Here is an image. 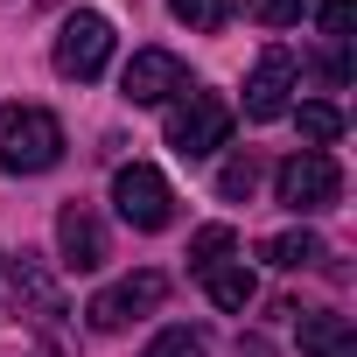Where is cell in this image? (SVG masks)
Wrapping results in <instances>:
<instances>
[{
	"mask_svg": "<svg viewBox=\"0 0 357 357\" xmlns=\"http://www.w3.org/2000/svg\"><path fill=\"white\" fill-rule=\"evenodd\" d=\"M308 15V0H245V22H259V29H294Z\"/></svg>",
	"mask_w": 357,
	"mask_h": 357,
	"instance_id": "e0dca14e",
	"label": "cell"
},
{
	"mask_svg": "<svg viewBox=\"0 0 357 357\" xmlns=\"http://www.w3.org/2000/svg\"><path fill=\"white\" fill-rule=\"evenodd\" d=\"M168 15L190 22L197 36H211V29H225V0H168Z\"/></svg>",
	"mask_w": 357,
	"mask_h": 357,
	"instance_id": "ac0fdd59",
	"label": "cell"
},
{
	"mask_svg": "<svg viewBox=\"0 0 357 357\" xmlns=\"http://www.w3.org/2000/svg\"><path fill=\"white\" fill-rule=\"evenodd\" d=\"M56 252H63L70 273H98V266L112 259V252H105V225H98L91 204H63V211H56Z\"/></svg>",
	"mask_w": 357,
	"mask_h": 357,
	"instance_id": "30bf717a",
	"label": "cell"
},
{
	"mask_svg": "<svg viewBox=\"0 0 357 357\" xmlns=\"http://www.w3.org/2000/svg\"><path fill=\"white\" fill-rule=\"evenodd\" d=\"M273 197H280L294 218H315V211H329V204L343 197V168H336L329 154L301 147V154H287V161L273 168Z\"/></svg>",
	"mask_w": 357,
	"mask_h": 357,
	"instance_id": "3957f363",
	"label": "cell"
},
{
	"mask_svg": "<svg viewBox=\"0 0 357 357\" xmlns=\"http://www.w3.org/2000/svg\"><path fill=\"white\" fill-rule=\"evenodd\" d=\"M140 357H211V350H204V336H197V329H161Z\"/></svg>",
	"mask_w": 357,
	"mask_h": 357,
	"instance_id": "d6986e66",
	"label": "cell"
},
{
	"mask_svg": "<svg viewBox=\"0 0 357 357\" xmlns=\"http://www.w3.org/2000/svg\"><path fill=\"white\" fill-rule=\"evenodd\" d=\"M63 161V126L43 105H0V168L8 175H43Z\"/></svg>",
	"mask_w": 357,
	"mask_h": 357,
	"instance_id": "6da1fadb",
	"label": "cell"
},
{
	"mask_svg": "<svg viewBox=\"0 0 357 357\" xmlns=\"http://www.w3.org/2000/svg\"><path fill=\"white\" fill-rule=\"evenodd\" d=\"M294 126H301V140H308V147H315V154H322V147H329V140H336V133H343V112H336V105H322V98H315V105H294Z\"/></svg>",
	"mask_w": 357,
	"mask_h": 357,
	"instance_id": "5bb4252c",
	"label": "cell"
},
{
	"mask_svg": "<svg viewBox=\"0 0 357 357\" xmlns=\"http://www.w3.org/2000/svg\"><path fill=\"white\" fill-rule=\"evenodd\" d=\"M112 211L133 225V231H161L175 218V190H168V175L154 161H126L112 175Z\"/></svg>",
	"mask_w": 357,
	"mask_h": 357,
	"instance_id": "5b68a950",
	"label": "cell"
},
{
	"mask_svg": "<svg viewBox=\"0 0 357 357\" xmlns=\"http://www.w3.org/2000/svg\"><path fill=\"white\" fill-rule=\"evenodd\" d=\"M8 280H15V315H29L36 329H56L70 308H63V287H56V273L43 266V252H22V259H8Z\"/></svg>",
	"mask_w": 357,
	"mask_h": 357,
	"instance_id": "9c48e42d",
	"label": "cell"
},
{
	"mask_svg": "<svg viewBox=\"0 0 357 357\" xmlns=\"http://www.w3.org/2000/svg\"><path fill=\"white\" fill-rule=\"evenodd\" d=\"M231 245H238V238H231V225H204V231L190 238V266L204 273V266H218V259H225Z\"/></svg>",
	"mask_w": 357,
	"mask_h": 357,
	"instance_id": "2e32d148",
	"label": "cell"
},
{
	"mask_svg": "<svg viewBox=\"0 0 357 357\" xmlns=\"http://www.w3.org/2000/svg\"><path fill=\"white\" fill-rule=\"evenodd\" d=\"M231 140V105L218 91H183L168 105V147L183 154V161H204Z\"/></svg>",
	"mask_w": 357,
	"mask_h": 357,
	"instance_id": "7a4b0ae2",
	"label": "cell"
},
{
	"mask_svg": "<svg viewBox=\"0 0 357 357\" xmlns=\"http://www.w3.org/2000/svg\"><path fill=\"white\" fill-rule=\"evenodd\" d=\"M252 190H259V161H252V154H231V161L218 168V197H225V204H252Z\"/></svg>",
	"mask_w": 357,
	"mask_h": 357,
	"instance_id": "9a60e30c",
	"label": "cell"
},
{
	"mask_svg": "<svg viewBox=\"0 0 357 357\" xmlns=\"http://www.w3.org/2000/svg\"><path fill=\"white\" fill-rule=\"evenodd\" d=\"M294 84H301V63L287 56V50H266L259 63H252V77H245V119H287L294 112Z\"/></svg>",
	"mask_w": 357,
	"mask_h": 357,
	"instance_id": "52a82bcc",
	"label": "cell"
},
{
	"mask_svg": "<svg viewBox=\"0 0 357 357\" xmlns=\"http://www.w3.org/2000/svg\"><path fill=\"white\" fill-rule=\"evenodd\" d=\"M204 294L218 301V308H252V294H259V280H252V266L245 259H218V266H204Z\"/></svg>",
	"mask_w": 357,
	"mask_h": 357,
	"instance_id": "8fae6325",
	"label": "cell"
},
{
	"mask_svg": "<svg viewBox=\"0 0 357 357\" xmlns=\"http://www.w3.org/2000/svg\"><path fill=\"white\" fill-rule=\"evenodd\" d=\"M105 63H112V22H105L98 8H77V15L56 29V77L91 84V77H105Z\"/></svg>",
	"mask_w": 357,
	"mask_h": 357,
	"instance_id": "277c9868",
	"label": "cell"
},
{
	"mask_svg": "<svg viewBox=\"0 0 357 357\" xmlns=\"http://www.w3.org/2000/svg\"><path fill=\"white\" fill-rule=\"evenodd\" d=\"M36 357H63V350H36Z\"/></svg>",
	"mask_w": 357,
	"mask_h": 357,
	"instance_id": "44dd1931",
	"label": "cell"
},
{
	"mask_svg": "<svg viewBox=\"0 0 357 357\" xmlns=\"http://www.w3.org/2000/svg\"><path fill=\"white\" fill-rule=\"evenodd\" d=\"M266 259H273L280 273H301V266L329 259V245H322L315 231H280V238H266Z\"/></svg>",
	"mask_w": 357,
	"mask_h": 357,
	"instance_id": "4fadbf2b",
	"label": "cell"
},
{
	"mask_svg": "<svg viewBox=\"0 0 357 357\" xmlns=\"http://www.w3.org/2000/svg\"><path fill=\"white\" fill-rule=\"evenodd\" d=\"M315 22H322V43L329 50H350V0H322Z\"/></svg>",
	"mask_w": 357,
	"mask_h": 357,
	"instance_id": "ffe728a7",
	"label": "cell"
},
{
	"mask_svg": "<svg viewBox=\"0 0 357 357\" xmlns=\"http://www.w3.org/2000/svg\"><path fill=\"white\" fill-rule=\"evenodd\" d=\"M119 91H126L133 105H168V98H183V91H190V63L175 56V50H133Z\"/></svg>",
	"mask_w": 357,
	"mask_h": 357,
	"instance_id": "ba28073f",
	"label": "cell"
},
{
	"mask_svg": "<svg viewBox=\"0 0 357 357\" xmlns=\"http://www.w3.org/2000/svg\"><path fill=\"white\" fill-rule=\"evenodd\" d=\"M301 357H357L350 322H343V315H329V308L301 315Z\"/></svg>",
	"mask_w": 357,
	"mask_h": 357,
	"instance_id": "7c38bea8",
	"label": "cell"
},
{
	"mask_svg": "<svg viewBox=\"0 0 357 357\" xmlns=\"http://www.w3.org/2000/svg\"><path fill=\"white\" fill-rule=\"evenodd\" d=\"M168 301V280L161 273H126V280H112V287H98L91 294V329H126V322H140V315H154Z\"/></svg>",
	"mask_w": 357,
	"mask_h": 357,
	"instance_id": "8992f818",
	"label": "cell"
}]
</instances>
